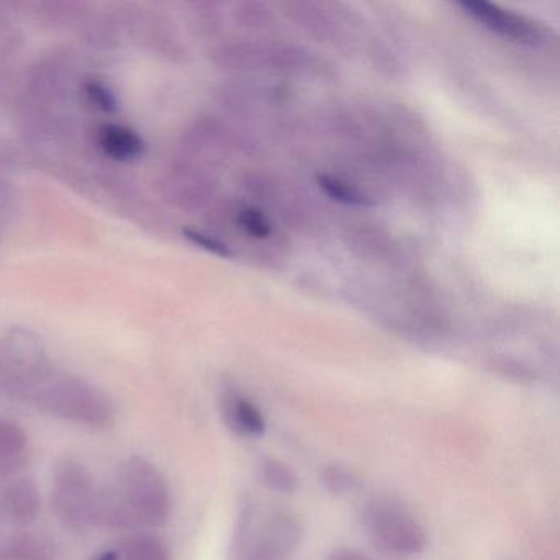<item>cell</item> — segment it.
Returning <instances> with one entry per match:
<instances>
[{
	"label": "cell",
	"instance_id": "9c48e42d",
	"mask_svg": "<svg viewBox=\"0 0 560 560\" xmlns=\"http://www.w3.org/2000/svg\"><path fill=\"white\" fill-rule=\"evenodd\" d=\"M101 149L116 160H132L142 155L143 140L122 126H104L100 130Z\"/></svg>",
	"mask_w": 560,
	"mask_h": 560
},
{
	"label": "cell",
	"instance_id": "9a60e30c",
	"mask_svg": "<svg viewBox=\"0 0 560 560\" xmlns=\"http://www.w3.org/2000/svg\"><path fill=\"white\" fill-rule=\"evenodd\" d=\"M319 186L324 192L334 201L342 202L349 206H372L369 196L363 195L359 189L350 186L342 179L330 178V176H319Z\"/></svg>",
	"mask_w": 560,
	"mask_h": 560
},
{
	"label": "cell",
	"instance_id": "5b68a950",
	"mask_svg": "<svg viewBox=\"0 0 560 560\" xmlns=\"http://www.w3.org/2000/svg\"><path fill=\"white\" fill-rule=\"evenodd\" d=\"M100 487L86 465L63 457L55 464L51 503L58 520L73 533L94 526Z\"/></svg>",
	"mask_w": 560,
	"mask_h": 560
},
{
	"label": "cell",
	"instance_id": "e0dca14e",
	"mask_svg": "<svg viewBox=\"0 0 560 560\" xmlns=\"http://www.w3.org/2000/svg\"><path fill=\"white\" fill-rule=\"evenodd\" d=\"M185 235L189 241L195 242L198 247L205 248L211 254L219 255V257H231L229 248L222 242L215 241L214 237H209V235L196 231H185Z\"/></svg>",
	"mask_w": 560,
	"mask_h": 560
},
{
	"label": "cell",
	"instance_id": "30bf717a",
	"mask_svg": "<svg viewBox=\"0 0 560 560\" xmlns=\"http://www.w3.org/2000/svg\"><path fill=\"white\" fill-rule=\"evenodd\" d=\"M0 556L8 560H51V544L35 534H19L0 546Z\"/></svg>",
	"mask_w": 560,
	"mask_h": 560
},
{
	"label": "cell",
	"instance_id": "d6986e66",
	"mask_svg": "<svg viewBox=\"0 0 560 560\" xmlns=\"http://www.w3.org/2000/svg\"><path fill=\"white\" fill-rule=\"evenodd\" d=\"M327 560H373L370 559L365 553L359 552L355 549H347V547H340V549L334 550L329 553Z\"/></svg>",
	"mask_w": 560,
	"mask_h": 560
},
{
	"label": "cell",
	"instance_id": "7a4b0ae2",
	"mask_svg": "<svg viewBox=\"0 0 560 560\" xmlns=\"http://www.w3.org/2000/svg\"><path fill=\"white\" fill-rule=\"evenodd\" d=\"M28 401L47 415L83 428L107 429L116 421L109 396L83 380H51L48 375Z\"/></svg>",
	"mask_w": 560,
	"mask_h": 560
},
{
	"label": "cell",
	"instance_id": "ba28073f",
	"mask_svg": "<svg viewBox=\"0 0 560 560\" xmlns=\"http://www.w3.org/2000/svg\"><path fill=\"white\" fill-rule=\"evenodd\" d=\"M0 510L18 524H28L37 520L42 510L38 485L32 478H18L12 481L0 498Z\"/></svg>",
	"mask_w": 560,
	"mask_h": 560
},
{
	"label": "cell",
	"instance_id": "4fadbf2b",
	"mask_svg": "<svg viewBox=\"0 0 560 560\" xmlns=\"http://www.w3.org/2000/svg\"><path fill=\"white\" fill-rule=\"evenodd\" d=\"M319 480L320 485H323L329 493L339 494V497L352 493L360 485L359 475L350 470V468H347L346 465L340 464L326 465V467L320 470Z\"/></svg>",
	"mask_w": 560,
	"mask_h": 560
},
{
	"label": "cell",
	"instance_id": "8992f818",
	"mask_svg": "<svg viewBox=\"0 0 560 560\" xmlns=\"http://www.w3.org/2000/svg\"><path fill=\"white\" fill-rule=\"evenodd\" d=\"M460 8L478 24L485 25L503 37L517 42H533L539 35L536 25L497 5L487 4V2H462Z\"/></svg>",
	"mask_w": 560,
	"mask_h": 560
},
{
	"label": "cell",
	"instance_id": "277c9868",
	"mask_svg": "<svg viewBox=\"0 0 560 560\" xmlns=\"http://www.w3.org/2000/svg\"><path fill=\"white\" fill-rule=\"evenodd\" d=\"M360 524L380 552L396 559H411L428 546V534L418 517L388 498L363 504Z\"/></svg>",
	"mask_w": 560,
	"mask_h": 560
},
{
	"label": "cell",
	"instance_id": "ffe728a7",
	"mask_svg": "<svg viewBox=\"0 0 560 560\" xmlns=\"http://www.w3.org/2000/svg\"><path fill=\"white\" fill-rule=\"evenodd\" d=\"M93 560H120L119 549L104 550V552L97 553L93 557Z\"/></svg>",
	"mask_w": 560,
	"mask_h": 560
},
{
	"label": "cell",
	"instance_id": "6da1fadb",
	"mask_svg": "<svg viewBox=\"0 0 560 560\" xmlns=\"http://www.w3.org/2000/svg\"><path fill=\"white\" fill-rule=\"evenodd\" d=\"M303 540V526L293 514L260 513L255 504L242 508L232 542L234 560H291Z\"/></svg>",
	"mask_w": 560,
	"mask_h": 560
},
{
	"label": "cell",
	"instance_id": "7c38bea8",
	"mask_svg": "<svg viewBox=\"0 0 560 560\" xmlns=\"http://www.w3.org/2000/svg\"><path fill=\"white\" fill-rule=\"evenodd\" d=\"M260 478L265 487L277 493L291 494L300 488L296 471L278 458H265L261 462Z\"/></svg>",
	"mask_w": 560,
	"mask_h": 560
},
{
	"label": "cell",
	"instance_id": "2e32d148",
	"mask_svg": "<svg viewBox=\"0 0 560 560\" xmlns=\"http://www.w3.org/2000/svg\"><path fill=\"white\" fill-rule=\"evenodd\" d=\"M241 224L254 237H267L271 231L267 219L260 212L255 211V209H247V211L242 212Z\"/></svg>",
	"mask_w": 560,
	"mask_h": 560
},
{
	"label": "cell",
	"instance_id": "5bb4252c",
	"mask_svg": "<svg viewBox=\"0 0 560 560\" xmlns=\"http://www.w3.org/2000/svg\"><path fill=\"white\" fill-rule=\"evenodd\" d=\"M27 434L15 422L0 419V462H14L27 447Z\"/></svg>",
	"mask_w": 560,
	"mask_h": 560
},
{
	"label": "cell",
	"instance_id": "3957f363",
	"mask_svg": "<svg viewBox=\"0 0 560 560\" xmlns=\"http://www.w3.org/2000/svg\"><path fill=\"white\" fill-rule=\"evenodd\" d=\"M133 529L160 527L172 514V494L162 471L149 458L132 455L119 468L113 485Z\"/></svg>",
	"mask_w": 560,
	"mask_h": 560
},
{
	"label": "cell",
	"instance_id": "52a82bcc",
	"mask_svg": "<svg viewBox=\"0 0 560 560\" xmlns=\"http://www.w3.org/2000/svg\"><path fill=\"white\" fill-rule=\"evenodd\" d=\"M221 412L228 428L241 438H261L267 431V421L260 409L238 393L222 395Z\"/></svg>",
	"mask_w": 560,
	"mask_h": 560
},
{
	"label": "cell",
	"instance_id": "ac0fdd59",
	"mask_svg": "<svg viewBox=\"0 0 560 560\" xmlns=\"http://www.w3.org/2000/svg\"><path fill=\"white\" fill-rule=\"evenodd\" d=\"M88 94L93 97L94 103L100 104L104 110H113L116 107V101H114L113 94L100 83H91L88 88Z\"/></svg>",
	"mask_w": 560,
	"mask_h": 560
},
{
	"label": "cell",
	"instance_id": "8fae6325",
	"mask_svg": "<svg viewBox=\"0 0 560 560\" xmlns=\"http://www.w3.org/2000/svg\"><path fill=\"white\" fill-rule=\"evenodd\" d=\"M120 560H172L166 544L150 534H137L119 549Z\"/></svg>",
	"mask_w": 560,
	"mask_h": 560
}]
</instances>
